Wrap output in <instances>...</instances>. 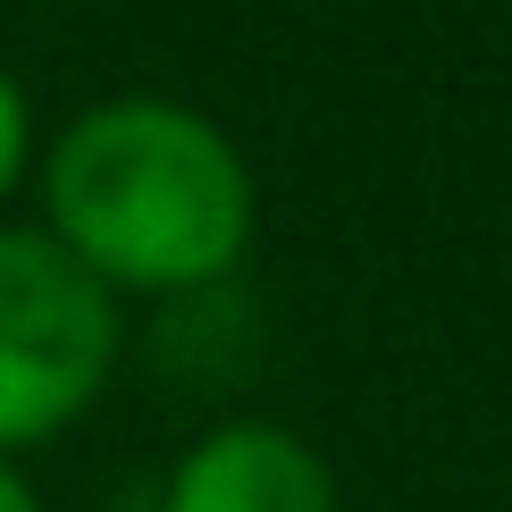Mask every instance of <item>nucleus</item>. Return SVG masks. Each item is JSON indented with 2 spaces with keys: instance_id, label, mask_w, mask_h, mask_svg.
I'll use <instances>...</instances> for the list:
<instances>
[{
  "instance_id": "nucleus-1",
  "label": "nucleus",
  "mask_w": 512,
  "mask_h": 512,
  "mask_svg": "<svg viewBox=\"0 0 512 512\" xmlns=\"http://www.w3.org/2000/svg\"><path fill=\"white\" fill-rule=\"evenodd\" d=\"M51 236L110 294L210 286L252 244V168L219 118L160 93L93 101L42 160Z\"/></svg>"
},
{
  "instance_id": "nucleus-2",
  "label": "nucleus",
  "mask_w": 512,
  "mask_h": 512,
  "mask_svg": "<svg viewBox=\"0 0 512 512\" xmlns=\"http://www.w3.org/2000/svg\"><path fill=\"white\" fill-rule=\"evenodd\" d=\"M118 303L42 227H0V462L76 429L110 387Z\"/></svg>"
},
{
  "instance_id": "nucleus-3",
  "label": "nucleus",
  "mask_w": 512,
  "mask_h": 512,
  "mask_svg": "<svg viewBox=\"0 0 512 512\" xmlns=\"http://www.w3.org/2000/svg\"><path fill=\"white\" fill-rule=\"evenodd\" d=\"M168 512H336V479L294 429L227 420L168 471Z\"/></svg>"
},
{
  "instance_id": "nucleus-4",
  "label": "nucleus",
  "mask_w": 512,
  "mask_h": 512,
  "mask_svg": "<svg viewBox=\"0 0 512 512\" xmlns=\"http://www.w3.org/2000/svg\"><path fill=\"white\" fill-rule=\"evenodd\" d=\"M26 152H34V110H26V84L0 68V202H9V185L26 177Z\"/></svg>"
},
{
  "instance_id": "nucleus-5",
  "label": "nucleus",
  "mask_w": 512,
  "mask_h": 512,
  "mask_svg": "<svg viewBox=\"0 0 512 512\" xmlns=\"http://www.w3.org/2000/svg\"><path fill=\"white\" fill-rule=\"evenodd\" d=\"M0 512H42V496H34V479L17 471V462H0Z\"/></svg>"
}]
</instances>
